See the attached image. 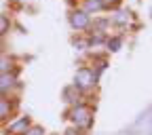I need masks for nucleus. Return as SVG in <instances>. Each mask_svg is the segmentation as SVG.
<instances>
[{"label":"nucleus","instance_id":"1","mask_svg":"<svg viewBox=\"0 0 152 135\" xmlns=\"http://www.w3.org/2000/svg\"><path fill=\"white\" fill-rule=\"evenodd\" d=\"M70 120L74 123L76 129H89L91 123H93V112H91V108H87V106H76V108L70 112Z\"/></svg>","mask_w":152,"mask_h":135},{"label":"nucleus","instance_id":"2","mask_svg":"<svg viewBox=\"0 0 152 135\" xmlns=\"http://www.w3.org/2000/svg\"><path fill=\"white\" fill-rule=\"evenodd\" d=\"M95 80H97V74L89 68H80L76 72V89H89L95 85Z\"/></svg>","mask_w":152,"mask_h":135},{"label":"nucleus","instance_id":"3","mask_svg":"<svg viewBox=\"0 0 152 135\" xmlns=\"http://www.w3.org/2000/svg\"><path fill=\"white\" fill-rule=\"evenodd\" d=\"M30 129V118L28 116H21V118H17L15 123H11L7 127V133L9 135H26Z\"/></svg>","mask_w":152,"mask_h":135},{"label":"nucleus","instance_id":"4","mask_svg":"<svg viewBox=\"0 0 152 135\" xmlns=\"http://www.w3.org/2000/svg\"><path fill=\"white\" fill-rule=\"evenodd\" d=\"M89 15L85 13V11H74L72 15H70V23L76 28V30H85L87 26H89Z\"/></svg>","mask_w":152,"mask_h":135},{"label":"nucleus","instance_id":"5","mask_svg":"<svg viewBox=\"0 0 152 135\" xmlns=\"http://www.w3.org/2000/svg\"><path fill=\"white\" fill-rule=\"evenodd\" d=\"M17 85V78L11 74V72H7V74H0V93H7V91H11L13 87Z\"/></svg>","mask_w":152,"mask_h":135},{"label":"nucleus","instance_id":"6","mask_svg":"<svg viewBox=\"0 0 152 135\" xmlns=\"http://www.w3.org/2000/svg\"><path fill=\"white\" fill-rule=\"evenodd\" d=\"M11 110H13L11 101H9V99H4V97H0V120L7 118V116H11Z\"/></svg>","mask_w":152,"mask_h":135},{"label":"nucleus","instance_id":"7","mask_svg":"<svg viewBox=\"0 0 152 135\" xmlns=\"http://www.w3.org/2000/svg\"><path fill=\"white\" fill-rule=\"evenodd\" d=\"M9 28H11V19L7 15H0V36H4L9 32Z\"/></svg>","mask_w":152,"mask_h":135},{"label":"nucleus","instance_id":"8","mask_svg":"<svg viewBox=\"0 0 152 135\" xmlns=\"http://www.w3.org/2000/svg\"><path fill=\"white\" fill-rule=\"evenodd\" d=\"M11 72V61L9 59H0V74H7Z\"/></svg>","mask_w":152,"mask_h":135},{"label":"nucleus","instance_id":"9","mask_svg":"<svg viewBox=\"0 0 152 135\" xmlns=\"http://www.w3.org/2000/svg\"><path fill=\"white\" fill-rule=\"evenodd\" d=\"M26 135H45V129L42 127H30Z\"/></svg>","mask_w":152,"mask_h":135},{"label":"nucleus","instance_id":"10","mask_svg":"<svg viewBox=\"0 0 152 135\" xmlns=\"http://www.w3.org/2000/svg\"><path fill=\"white\" fill-rule=\"evenodd\" d=\"M102 0H87V9H99Z\"/></svg>","mask_w":152,"mask_h":135},{"label":"nucleus","instance_id":"11","mask_svg":"<svg viewBox=\"0 0 152 135\" xmlns=\"http://www.w3.org/2000/svg\"><path fill=\"white\" fill-rule=\"evenodd\" d=\"M108 47H110V51H116V49L121 47V40H118V38H114V40L108 42Z\"/></svg>","mask_w":152,"mask_h":135},{"label":"nucleus","instance_id":"12","mask_svg":"<svg viewBox=\"0 0 152 135\" xmlns=\"http://www.w3.org/2000/svg\"><path fill=\"white\" fill-rule=\"evenodd\" d=\"M64 135H78V131H74V129H68Z\"/></svg>","mask_w":152,"mask_h":135},{"label":"nucleus","instance_id":"13","mask_svg":"<svg viewBox=\"0 0 152 135\" xmlns=\"http://www.w3.org/2000/svg\"><path fill=\"white\" fill-rule=\"evenodd\" d=\"M17 2H26V0H17Z\"/></svg>","mask_w":152,"mask_h":135},{"label":"nucleus","instance_id":"14","mask_svg":"<svg viewBox=\"0 0 152 135\" xmlns=\"http://www.w3.org/2000/svg\"><path fill=\"white\" fill-rule=\"evenodd\" d=\"M108 2H110V0H108Z\"/></svg>","mask_w":152,"mask_h":135}]
</instances>
